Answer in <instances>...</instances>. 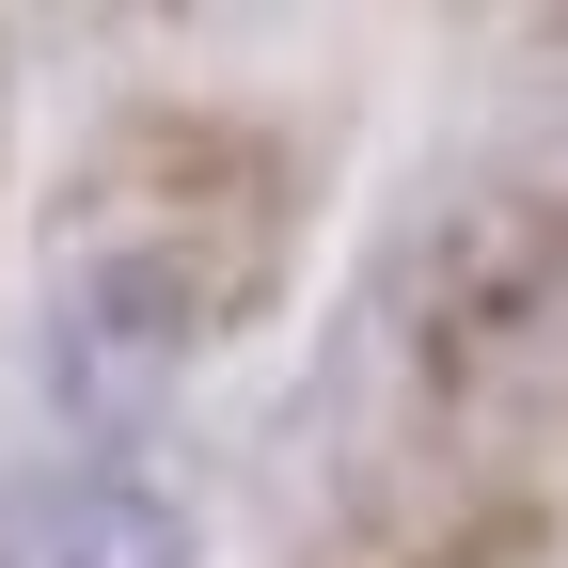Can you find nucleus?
<instances>
[{"instance_id":"1","label":"nucleus","mask_w":568,"mask_h":568,"mask_svg":"<svg viewBox=\"0 0 568 568\" xmlns=\"http://www.w3.org/2000/svg\"><path fill=\"white\" fill-rule=\"evenodd\" d=\"M0 568H190V521L126 474H63L0 521Z\"/></svg>"}]
</instances>
